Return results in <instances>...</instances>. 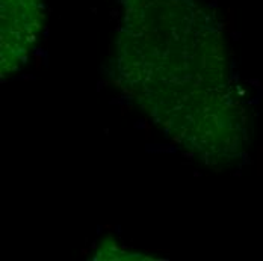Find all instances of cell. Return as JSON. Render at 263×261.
I'll return each mask as SVG.
<instances>
[{
    "mask_svg": "<svg viewBox=\"0 0 263 261\" xmlns=\"http://www.w3.org/2000/svg\"><path fill=\"white\" fill-rule=\"evenodd\" d=\"M115 78L184 154L221 171L247 153L250 116L222 25L198 0H121Z\"/></svg>",
    "mask_w": 263,
    "mask_h": 261,
    "instance_id": "cell-1",
    "label": "cell"
},
{
    "mask_svg": "<svg viewBox=\"0 0 263 261\" xmlns=\"http://www.w3.org/2000/svg\"><path fill=\"white\" fill-rule=\"evenodd\" d=\"M44 27V0H0V70L11 76L27 64Z\"/></svg>",
    "mask_w": 263,
    "mask_h": 261,
    "instance_id": "cell-2",
    "label": "cell"
},
{
    "mask_svg": "<svg viewBox=\"0 0 263 261\" xmlns=\"http://www.w3.org/2000/svg\"><path fill=\"white\" fill-rule=\"evenodd\" d=\"M94 260H150V257H144L141 254L132 252L127 248L112 242H103L97 249Z\"/></svg>",
    "mask_w": 263,
    "mask_h": 261,
    "instance_id": "cell-3",
    "label": "cell"
}]
</instances>
